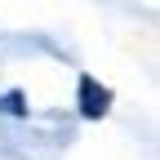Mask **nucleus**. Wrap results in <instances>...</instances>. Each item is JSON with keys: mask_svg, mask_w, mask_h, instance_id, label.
Listing matches in <instances>:
<instances>
[{"mask_svg": "<svg viewBox=\"0 0 160 160\" xmlns=\"http://www.w3.org/2000/svg\"><path fill=\"white\" fill-rule=\"evenodd\" d=\"M80 93H85V111H89V116H102V111H107V89L98 93V85H93L89 76L80 80Z\"/></svg>", "mask_w": 160, "mask_h": 160, "instance_id": "f257e3e1", "label": "nucleus"}]
</instances>
